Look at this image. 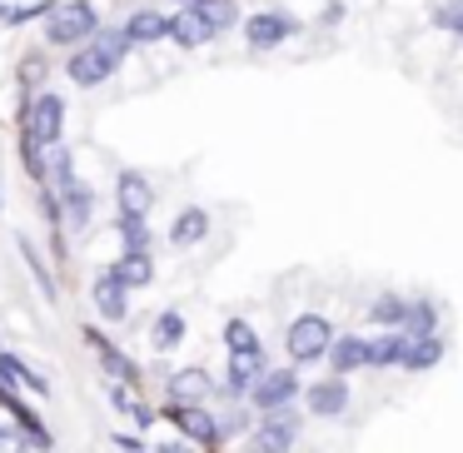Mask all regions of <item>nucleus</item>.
Instances as JSON below:
<instances>
[{"mask_svg": "<svg viewBox=\"0 0 463 453\" xmlns=\"http://www.w3.org/2000/svg\"><path fill=\"white\" fill-rule=\"evenodd\" d=\"M210 389H214V383H210V373H204V369H180V373L170 379V393L180 399V409H190V403H200Z\"/></svg>", "mask_w": 463, "mask_h": 453, "instance_id": "18", "label": "nucleus"}, {"mask_svg": "<svg viewBox=\"0 0 463 453\" xmlns=\"http://www.w3.org/2000/svg\"><path fill=\"white\" fill-rule=\"evenodd\" d=\"M294 399H299L294 369H264V379L254 383V409L260 413H279V409H289Z\"/></svg>", "mask_w": 463, "mask_h": 453, "instance_id": "5", "label": "nucleus"}, {"mask_svg": "<svg viewBox=\"0 0 463 453\" xmlns=\"http://www.w3.org/2000/svg\"><path fill=\"white\" fill-rule=\"evenodd\" d=\"M403 354H409V334H379L369 339V369H403Z\"/></svg>", "mask_w": 463, "mask_h": 453, "instance_id": "17", "label": "nucleus"}, {"mask_svg": "<svg viewBox=\"0 0 463 453\" xmlns=\"http://www.w3.org/2000/svg\"><path fill=\"white\" fill-rule=\"evenodd\" d=\"M115 204H120L125 220H150V204H155V190L140 170H120L115 180Z\"/></svg>", "mask_w": 463, "mask_h": 453, "instance_id": "7", "label": "nucleus"}, {"mask_svg": "<svg viewBox=\"0 0 463 453\" xmlns=\"http://www.w3.org/2000/svg\"><path fill=\"white\" fill-rule=\"evenodd\" d=\"M264 379V354H250V359H230V373H224V393H254V383Z\"/></svg>", "mask_w": 463, "mask_h": 453, "instance_id": "16", "label": "nucleus"}, {"mask_svg": "<svg viewBox=\"0 0 463 453\" xmlns=\"http://www.w3.org/2000/svg\"><path fill=\"white\" fill-rule=\"evenodd\" d=\"M224 349H230V359H250V354H264V349H260V334H254L244 319H230V324H224Z\"/></svg>", "mask_w": 463, "mask_h": 453, "instance_id": "22", "label": "nucleus"}, {"mask_svg": "<svg viewBox=\"0 0 463 453\" xmlns=\"http://www.w3.org/2000/svg\"><path fill=\"white\" fill-rule=\"evenodd\" d=\"M0 379H11V383H25V389H35V393H45L51 383L41 379V373L31 369V363H21L15 354H0Z\"/></svg>", "mask_w": 463, "mask_h": 453, "instance_id": "27", "label": "nucleus"}, {"mask_svg": "<svg viewBox=\"0 0 463 453\" xmlns=\"http://www.w3.org/2000/svg\"><path fill=\"white\" fill-rule=\"evenodd\" d=\"M61 135H65V100L51 90L35 95V100L25 105V140L45 150V145H55Z\"/></svg>", "mask_w": 463, "mask_h": 453, "instance_id": "3", "label": "nucleus"}, {"mask_svg": "<svg viewBox=\"0 0 463 453\" xmlns=\"http://www.w3.org/2000/svg\"><path fill=\"white\" fill-rule=\"evenodd\" d=\"M244 35H250L254 51H274V45H284L289 35H299V21L284 15V11H260V15L244 21Z\"/></svg>", "mask_w": 463, "mask_h": 453, "instance_id": "6", "label": "nucleus"}, {"mask_svg": "<svg viewBox=\"0 0 463 453\" xmlns=\"http://www.w3.org/2000/svg\"><path fill=\"white\" fill-rule=\"evenodd\" d=\"M294 439H299V419H294L289 409L264 413L260 429H254V448H260V453H289Z\"/></svg>", "mask_w": 463, "mask_h": 453, "instance_id": "8", "label": "nucleus"}, {"mask_svg": "<svg viewBox=\"0 0 463 453\" xmlns=\"http://www.w3.org/2000/svg\"><path fill=\"white\" fill-rule=\"evenodd\" d=\"M304 409H309L314 419H339V413L349 409V383L344 379L309 383V389H304Z\"/></svg>", "mask_w": 463, "mask_h": 453, "instance_id": "10", "label": "nucleus"}, {"mask_svg": "<svg viewBox=\"0 0 463 453\" xmlns=\"http://www.w3.org/2000/svg\"><path fill=\"white\" fill-rule=\"evenodd\" d=\"M369 319L379 324V329H399V324H409V304H403L399 294H379V299L369 304Z\"/></svg>", "mask_w": 463, "mask_h": 453, "instance_id": "23", "label": "nucleus"}, {"mask_svg": "<svg viewBox=\"0 0 463 453\" xmlns=\"http://www.w3.org/2000/svg\"><path fill=\"white\" fill-rule=\"evenodd\" d=\"M200 240H210V214H204L200 204H190V210L175 214L170 244H175V250H190V244H200Z\"/></svg>", "mask_w": 463, "mask_h": 453, "instance_id": "13", "label": "nucleus"}, {"mask_svg": "<svg viewBox=\"0 0 463 453\" xmlns=\"http://www.w3.org/2000/svg\"><path fill=\"white\" fill-rule=\"evenodd\" d=\"M439 359H443V339H439V334H433V339H409V354H403V369L423 373V369H433Z\"/></svg>", "mask_w": 463, "mask_h": 453, "instance_id": "25", "label": "nucleus"}, {"mask_svg": "<svg viewBox=\"0 0 463 453\" xmlns=\"http://www.w3.org/2000/svg\"><path fill=\"white\" fill-rule=\"evenodd\" d=\"M90 45H95V55H100V61L110 65V71H120L125 51H130V35H125V31H100Z\"/></svg>", "mask_w": 463, "mask_h": 453, "instance_id": "26", "label": "nucleus"}, {"mask_svg": "<svg viewBox=\"0 0 463 453\" xmlns=\"http://www.w3.org/2000/svg\"><path fill=\"white\" fill-rule=\"evenodd\" d=\"M65 75H71V80L80 85V90H95V85H105L115 71L100 61V55H95V45H85V51H75V55H71V65H65Z\"/></svg>", "mask_w": 463, "mask_h": 453, "instance_id": "12", "label": "nucleus"}, {"mask_svg": "<svg viewBox=\"0 0 463 453\" xmlns=\"http://www.w3.org/2000/svg\"><path fill=\"white\" fill-rule=\"evenodd\" d=\"M165 453H184V448H165Z\"/></svg>", "mask_w": 463, "mask_h": 453, "instance_id": "35", "label": "nucleus"}, {"mask_svg": "<svg viewBox=\"0 0 463 453\" xmlns=\"http://www.w3.org/2000/svg\"><path fill=\"white\" fill-rule=\"evenodd\" d=\"M175 423H180L184 439H200V443H214L220 433H214V419L200 409V403H190V409H175Z\"/></svg>", "mask_w": 463, "mask_h": 453, "instance_id": "20", "label": "nucleus"}, {"mask_svg": "<svg viewBox=\"0 0 463 453\" xmlns=\"http://www.w3.org/2000/svg\"><path fill=\"white\" fill-rule=\"evenodd\" d=\"M214 35H220V31H214V21L200 11V5H184V11L170 21V41L184 45V51H194V45H210Z\"/></svg>", "mask_w": 463, "mask_h": 453, "instance_id": "9", "label": "nucleus"}, {"mask_svg": "<svg viewBox=\"0 0 463 453\" xmlns=\"http://www.w3.org/2000/svg\"><path fill=\"white\" fill-rule=\"evenodd\" d=\"M105 279H115L120 289H140V284L155 279V264H150V254H120V260L105 269Z\"/></svg>", "mask_w": 463, "mask_h": 453, "instance_id": "14", "label": "nucleus"}, {"mask_svg": "<svg viewBox=\"0 0 463 453\" xmlns=\"http://www.w3.org/2000/svg\"><path fill=\"white\" fill-rule=\"evenodd\" d=\"M150 344H155L160 354L180 349V344H184V314H180V309H165L160 319H155V329H150Z\"/></svg>", "mask_w": 463, "mask_h": 453, "instance_id": "19", "label": "nucleus"}, {"mask_svg": "<svg viewBox=\"0 0 463 453\" xmlns=\"http://www.w3.org/2000/svg\"><path fill=\"white\" fill-rule=\"evenodd\" d=\"M244 429H250V423H244L240 409H230V413H220V419H214V433H220V439H234V433H244Z\"/></svg>", "mask_w": 463, "mask_h": 453, "instance_id": "33", "label": "nucleus"}, {"mask_svg": "<svg viewBox=\"0 0 463 453\" xmlns=\"http://www.w3.org/2000/svg\"><path fill=\"white\" fill-rule=\"evenodd\" d=\"M5 443H11V433H5V423H0V448H5Z\"/></svg>", "mask_w": 463, "mask_h": 453, "instance_id": "34", "label": "nucleus"}, {"mask_svg": "<svg viewBox=\"0 0 463 453\" xmlns=\"http://www.w3.org/2000/svg\"><path fill=\"white\" fill-rule=\"evenodd\" d=\"M100 35V15H95L90 0H65L51 11V25H45V41L51 45H80Z\"/></svg>", "mask_w": 463, "mask_h": 453, "instance_id": "2", "label": "nucleus"}, {"mask_svg": "<svg viewBox=\"0 0 463 453\" xmlns=\"http://www.w3.org/2000/svg\"><path fill=\"white\" fill-rule=\"evenodd\" d=\"M125 35H130V45H155V41H170V21H165L160 11H135L130 21L120 25Z\"/></svg>", "mask_w": 463, "mask_h": 453, "instance_id": "15", "label": "nucleus"}, {"mask_svg": "<svg viewBox=\"0 0 463 453\" xmlns=\"http://www.w3.org/2000/svg\"><path fill=\"white\" fill-rule=\"evenodd\" d=\"M55 190H61V200H65V224H71L75 234H80V230H90L95 194H90V184H85L80 175H75L71 150H55Z\"/></svg>", "mask_w": 463, "mask_h": 453, "instance_id": "1", "label": "nucleus"}, {"mask_svg": "<svg viewBox=\"0 0 463 453\" xmlns=\"http://www.w3.org/2000/svg\"><path fill=\"white\" fill-rule=\"evenodd\" d=\"M439 334V309L433 304H409V339H433Z\"/></svg>", "mask_w": 463, "mask_h": 453, "instance_id": "29", "label": "nucleus"}, {"mask_svg": "<svg viewBox=\"0 0 463 453\" xmlns=\"http://www.w3.org/2000/svg\"><path fill=\"white\" fill-rule=\"evenodd\" d=\"M433 25L449 35H463V0H443L439 11H433Z\"/></svg>", "mask_w": 463, "mask_h": 453, "instance_id": "31", "label": "nucleus"}, {"mask_svg": "<svg viewBox=\"0 0 463 453\" xmlns=\"http://www.w3.org/2000/svg\"><path fill=\"white\" fill-rule=\"evenodd\" d=\"M115 230H120V244H125V254H150V224L145 220H125L120 214V224H115Z\"/></svg>", "mask_w": 463, "mask_h": 453, "instance_id": "28", "label": "nucleus"}, {"mask_svg": "<svg viewBox=\"0 0 463 453\" xmlns=\"http://www.w3.org/2000/svg\"><path fill=\"white\" fill-rule=\"evenodd\" d=\"M329 344H334V329L324 314H299L289 324V359L309 363V359H329Z\"/></svg>", "mask_w": 463, "mask_h": 453, "instance_id": "4", "label": "nucleus"}, {"mask_svg": "<svg viewBox=\"0 0 463 453\" xmlns=\"http://www.w3.org/2000/svg\"><path fill=\"white\" fill-rule=\"evenodd\" d=\"M55 5H21V11H15V5H5V11H0V21L5 25H21V21H35V15H51Z\"/></svg>", "mask_w": 463, "mask_h": 453, "instance_id": "32", "label": "nucleus"}, {"mask_svg": "<svg viewBox=\"0 0 463 453\" xmlns=\"http://www.w3.org/2000/svg\"><path fill=\"white\" fill-rule=\"evenodd\" d=\"M329 369H334V379H349L354 369H369V339H359V334L334 339L329 344Z\"/></svg>", "mask_w": 463, "mask_h": 453, "instance_id": "11", "label": "nucleus"}, {"mask_svg": "<svg viewBox=\"0 0 463 453\" xmlns=\"http://www.w3.org/2000/svg\"><path fill=\"white\" fill-rule=\"evenodd\" d=\"M85 339H90V344H95V354H100V363H105V369H110V373H115V379H120V383H135V363H130V359H125V354H120V349H115V344H110V339H100V334H95V329H85Z\"/></svg>", "mask_w": 463, "mask_h": 453, "instance_id": "21", "label": "nucleus"}, {"mask_svg": "<svg viewBox=\"0 0 463 453\" xmlns=\"http://www.w3.org/2000/svg\"><path fill=\"white\" fill-rule=\"evenodd\" d=\"M200 11L214 21V31H230V25H244V21H240V5H234V0H210V5H200Z\"/></svg>", "mask_w": 463, "mask_h": 453, "instance_id": "30", "label": "nucleus"}, {"mask_svg": "<svg viewBox=\"0 0 463 453\" xmlns=\"http://www.w3.org/2000/svg\"><path fill=\"white\" fill-rule=\"evenodd\" d=\"M125 294H130V289H120L115 279H100V284H95V309H100L110 324H115V319H125V314H130V304H125Z\"/></svg>", "mask_w": 463, "mask_h": 453, "instance_id": "24", "label": "nucleus"}]
</instances>
